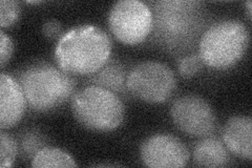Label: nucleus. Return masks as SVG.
Here are the masks:
<instances>
[{
    "instance_id": "9",
    "label": "nucleus",
    "mask_w": 252,
    "mask_h": 168,
    "mask_svg": "<svg viewBox=\"0 0 252 168\" xmlns=\"http://www.w3.org/2000/svg\"><path fill=\"white\" fill-rule=\"evenodd\" d=\"M142 162L152 168H180L187 165L190 154L185 144L170 134L148 137L140 146Z\"/></svg>"
},
{
    "instance_id": "19",
    "label": "nucleus",
    "mask_w": 252,
    "mask_h": 168,
    "mask_svg": "<svg viewBox=\"0 0 252 168\" xmlns=\"http://www.w3.org/2000/svg\"><path fill=\"white\" fill-rule=\"evenodd\" d=\"M41 143L42 142L40 139H39L38 135L34 134H30L22 140V148L23 150H26L25 153H28L29 155L34 154L35 156L39 150L43 148L41 147Z\"/></svg>"
},
{
    "instance_id": "15",
    "label": "nucleus",
    "mask_w": 252,
    "mask_h": 168,
    "mask_svg": "<svg viewBox=\"0 0 252 168\" xmlns=\"http://www.w3.org/2000/svg\"><path fill=\"white\" fill-rule=\"evenodd\" d=\"M17 151L18 146L15 139L10 134L4 133V130H1L0 133V167L5 168L12 166L17 156Z\"/></svg>"
},
{
    "instance_id": "14",
    "label": "nucleus",
    "mask_w": 252,
    "mask_h": 168,
    "mask_svg": "<svg viewBox=\"0 0 252 168\" xmlns=\"http://www.w3.org/2000/svg\"><path fill=\"white\" fill-rule=\"evenodd\" d=\"M33 167H76L77 163L74 158L66 151L55 148L43 147L32 159Z\"/></svg>"
},
{
    "instance_id": "12",
    "label": "nucleus",
    "mask_w": 252,
    "mask_h": 168,
    "mask_svg": "<svg viewBox=\"0 0 252 168\" xmlns=\"http://www.w3.org/2000/svg\"><path fill=\"white\" fill-rule=\"evenodd\" d=\"M193 161L198 166L225 167L231 161L230 151L220 139L207 135L195 144Z\"/></svg>"
},
{
    "instance_id": "21",
    "label": "nucleus",
    "mask_w": 252,
    "mask_h": 168,
    "mask_svg": "<svg viewBox=\"0 0 252 168\" xmlns=\"http://www.w3.org/2000/svg\"><path fill=\"white\" fill-rule=\"evenodd\" d=\"M246 6H247V12H248V18L251 19V16H252V2L250 1V0L246 2Z\"/></svg>"
},
{
    "instance_id": "8",
    "label": "nucleus",
    "mask_w": 252,
    "mask_h": 168,
    "mask_svg": "<svg viewBox=\"0 0 252 168\" xmlns=\"http://www.w3.org/2000/svg\"><path fill=\"white\" fill-rule=\"evenodd\" d=\"M170 115L178 129L191 137L204 138L216 131L215 110L199 96L186 95L173 101Z\"/></svg>"
},
{
    "instance_id": "10",
    "label": "nucleus",
    "mask_w": 252,
    "mask_h": 168,
    "mask_svg": "<svg viewBox=\"0 0 252 168\" xmlns=\"http://www.w3.org/2000/svg\"><path fill=\"white\" fill-rule=\"evenodd\" d=\"M27 102L19 82L2 73L0 76V129L7 130L17 124L25 114Z\"/></svg>"
},
{
    "instance_id": "7",
    "label": "nucleus",
    "mask_w": 252,
    "mask_h": 168,
    "mask_svg": "<svg viewBox=\"0 0 252 168\" xmlns=\"http://www.w3.org/2000/svg\"><path fill=\"white\" fill-rule=\"evenodd\" d=\"M108 26L120 42L136 45L151 34L153 13L151 7L139 0H121L110 9Z\"/></svg>"
},
{
    "instance_id": "5",
    "label": "nucleus",
    "mask_w": 252,
    "mask_h": 168,
    "mask_svg": "<svg viewBox=\"0 0 252 168\" xmlns=\"http://www.w3.org/2000/svg\"><path fill=\"white\" fill-rule=\"evenodd\" d=\"M70 107L81 125L104 133L118 129L125 114L123 102L115 93L93 84L74 94Z\"/></svg>"
},
{
    "instance_id": "22",
    "label": "nucleus",
    "mask_w": 252,
    "mask_h": 168,
    "mask_svg": "<svg viewBox=\"0 0 252 168\" xmlns=\"http://www.w3.org/2000/svg\"><path fill=\"white\" fill-rule=\"evenodd\" d=\"M28 3H34L35 4V3H40V1H29Z\"/></svg>"
},
{
    "instance_id": "18",
    "label": "nucleus",
    "mask_w": 252,
    "mask_h": 168,
    "mask_svg": "<svg viewBox=\"0 0 252 168\" xmlns=\"http://www.w3.org/2000/svg\"><path fill=\"white\" fill-rule=\"evenodd\" d=\"M13 54L12 39L3 31H0V65L4 68L5 65L10 61Z\"/></svg>"
},
{
    "instance_id": "13",
    "label": "nucleus",
    "mask_w": 252,
    "mask_h": 168,
    "mask_svg": "<svg viewBox=\"0 0 252 168\" xmlns=\"http://www.w3.org/2000/svg\"><path fill=\"white\" fill-rule=\"evenodd\" d=\"M91 81L93 85L103 87L116 95L117 93L124 94L127 90V85H126L127 77H126L125 68L117 60H108L103 67L93 74Z\"/></svg>"
},
{
    "instance_id": "1",
    "label": "nucleus",
    "mask_w": 252,
    "mask_h": 168,
    "mask_svg": "<svg viewBox=\"0 0 252 168\" xmlns=\"http://www.w3.org/2000/svg\"><path fill=\"white\" fill-rule=\"evenodd\" d=\"M151 10L153 40L173 54L191 49L207 22L206 7L196 0H159Z\"/></svg>"
},
{
    "instance_id": "4",
    "label": "nucleus",
    "mask_w": 252,
    "mask_h": 168,
    "mask_svg": "<svg viewBox=\"0 0 252 168\" xmlns=\"http://www.w3.org/2000/svg\"><path fill=\"white\" fill-rule=\"evenodd\" d=\"M249 45V31L241 21L223 20L211 25L199 42V56L204 65L227 69L239 62Z\"/></svg>"
},
{
    "instance_id": "20",
    "label": "nucleus",
    "mask_w": 252,
    "mask_h": 168,
    "mask_svg": "<svg viewBox=\"0 0 252 168\" xmlns=\"http://www.w3.org/2000/svg\"><path fill=\"white\" fill-rule=\"evenodd\" d=\"M42 33L45 37L50 39L58 38L62 33V26L58 20L46 21L42 27Z\"/></svg>"
},
{
    "instance_id": "11",
    "label": "nucleus",
    "mask_w": 252,
    "mask_h": 168,
    "mask_svg": "<svg viewBox=\"0 0 252 168\" xmlns=\"http://www.w3.org/2000/svg\"><path fill=\"white\" fill-rule=\"evenodd\" d=\"M223 141L231 154L251 161L252 119L242 115L228 119L223 129Z\"/></svg>"
},
{
    "instance_id": "3",
    "label": "nucleus",
    "mask_w": 252,
    "mask_h": 168,
    "mask_svg": "<svg viewBox=\"0 0 252 168\" xmlns=\"http://www.w3.org/2000/svg\"><path fill=\"white\" fill-rule=\"evenodd\" d=\"M31 108L47 111L64 103L75 90V80L49 63H37L22 71L18 80Z\"/></svg>"
},
{
    "instance_id": "6",
    "label": "nucleus",
    "mask_w": 252,
    "mask_h": 168,
    "mask_svg": "<svg viewBox=\"0 0 252 168\" xmlns=\"http://www.w3.org/2000/svg\"><path fill=\"white\" fill-rule=\"evenodd\" d=\"M126 85L128 92L140 100L160 104L171 97L177 87V78L164 63L144 61L131 68Z\"/></svg>"
},
{
    "instance_id": "2",
    "label": "nucleus",
    "mask_w": 252,
    "mask_h": 168,
    "mask_svg": "<svg viewBox=\"0 0 252 168\" xmlns=\"http://www.w3.org/2000/svg\"><path fill=\"white\" fill-rule=\"evenodd\" d=\"M113 42L105 31L83 25L62 35L55 51L58 67L68 74L93 75L110 58Z\"/></svg>"
},
{
    "instance_id": "16",
    "label": "nucleus",
    "mask_w": 252,
    "mask_h": 168,
    "mask_svg": "<svg viewBox=\"0 0 252 168\" xmlns=\"http://www.w3.org/2000/svg\"><path fill=\"white\" fill-rule=\"evenodd\" d=\"M20 13L19 2L14 0H1L0 1V26L2 29L11 28L18 21Z\"/></svg>"
},
{
    "instance_id": "17",
    "label": "nucleus",
    "mask_w": 252,
    "mask_h": 168,
    "mask_svg": "<svg viewBox=\"0 0 252 168\" xmlns=\"http://www.w3.org/2000/svg\"><path fill=\"white\" fill-rule=\"evenodd\" d=\"M203 67V61L198 55H187L179 62V73L184 78L194 77Z\"/></svg>"
}]
</instances>
